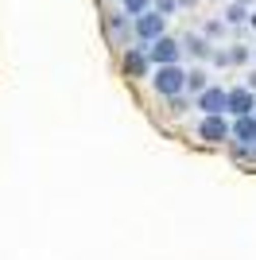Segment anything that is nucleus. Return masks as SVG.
<instances>
[{
  "label": "nucleus",
  "instance_id": "1",
  "mask_svg": "<svg viewBox=\"0 0 256 260\" xmlns=\"http://www.w3.org/2000/svg\"><path fill=\"white\" fill-rule=\"evenodd\" d=\"M151 86H155V93H159V98H175V93H182V89H186V70H182L179 62L155 66V70H151Z\"/></svg>",
  "mask_w": 256,
  "mask_h": 260
},
{
  "label": "nucleus",
  "instance_id": "2",
  "mask_svg": "<svg viewBox=\"0 0 256 260\" xmlns=\"http://www.w3.org/2000/svg\"><path fill=\"white\" fill-rule=\"evenodd\" d=\"M198 136H202L206 144H221L233 136V124L225 120V113H206L202 124H198Z\"/></svg>",
  "mask_w": 256,
  "mask_h": 260
},
{
  "label": "nucleus",
  "instance_id": "3",
  "mask_svg": "<svg viewBox=\"0 0 256 260\" xmlns=\"http://www.w3.org/2000/svg\"><path fill=\"white\" fill-rule=\"evenodd\" d=\"M163 35H167V16H159L155 8L144 12V16H136V39L155 43V39H163Z\"/></svg>",
  "mask_w": 256,
  "mask_h": 260
},
{
  "label": "nucleus",
  "instance_id": "4",
  "mask_svg": "<svg viewBox=\"0 0 256 260\" xmlns=\"http://www.w3.org/2000/svg\"><path fill=\"white\" fill-rule=\"evenodd\" d=\"M148 54L155 66H171L182 58V43L179 39H171V35H163V39H155V43H148Z\"/></svg>",
  "mask_w": 256,
  "mask_h": 260
},
{
  "label": "nucleus",
  "instance_id": "5",
  "mask_svg": "<svg viewBox=\"0 0 256 260\" xmlns=\"http://www.w3.org/2000/svg\"><path fill=\"white\" fill-rule=\"evenodd\" d=\"M105 31L113 35V43L128 47V35H136V20H132L128 12H109L105 16Z\"/></svg>",
  "mask_w": 256,
  "mask_h": 260
},
{
  "label": "nucleus",
  "instance_id": "6",
  "mask_svg": "<svg viewBox=\"0 0 256 260\" xmlns=\"http://www.w3.org/2000/svg\"><path fill=\"white\" fill-rule=\"evenodd\" d=\"M151 54H148V47H128L124 51V74L128 78H148L151 74Z\"/></svg>",
  "mask_w": 256,
  "mask_h": 260
},
{
  "label": "nucleus",
  "instance_id": "7",
  "mask_svg": "<svg viewBox=\"0 0 256 260\" xmlns=\"http://www.w3.org/2000/svg\"><path fill=\"white\" fill-rule=\"evenodd\" d=\"M194 105L202 109V113H229V89L221 86H206L198 98H194Z\"/></svg>",
  "mask_w": 256,
  "mask_h": 260
},
{
  "label": "nucleus",
  "instance_id": "8",
  "mask_svg": "<svg viewBox=\"0 0 256 260\" xmlns=\"http://www.w3.org/2000/svg\"><path fill=\"white\" fill-rule=\"evenodd\" d=\"M229 113H233V117H248V113H256V89H248V86L229 89Z\"/></svg>",
  "mask_w": 256,
  "mask_h": 260
},
{
  "label": "nucleus",
  "instance_id": "9",
  "mask_svg": "<svg viewBox=\"0 0 256 260\" xmlns=\"http://www.w3.org/2000/svg\"><path fill=\"white\" fill-rule=\"evenodd\" d=\"M233 140L237 144H256V113L233 120Z\"/></svg>",
  "mask_w": 256,
  "mask_h": 260
},
{
  "label": "nucleus",
  "instance_id": "10",
  "mask_svg": "<svg viewBox=\"0 0 256 260\" xmlns=\"http://www.w3.org/2000/svg\"><path fill=\"white\" fill-rule=\"evenodd\" d=\"M182 51H190V58H213L210 35H186V39H182Z\"/></svg>",
  "mask_w": 256,
  "mask_h": 260
},
{
  "label": "nucleus",
  "instance_id": "11",
  "mask_svg": "<svg viewBox=\"0 0 256 260\" xmlns=\"http://www.w3.org/2000/svg\"><path fill=\"white\" fill-rule=\"evenodd\" d=\"M252 20V12H248V4H229V8H225V23H229V27H241V23H248Z\"/></svg>",
  "mask_w": 256,
  "mask_h": 260
},
{
  "label": "nucleus",
  "instance_id": "12",
  "mask_svg": "<svg viewBox=\"0 0 256 260\" xmlns=\"http://www.w3.org/2000/svg\"><path fill=\"white\" fill-rule=\"evenodd\" d=\"M206 86H210V74H206V70H186V89H190V98H198Z\"/></svg>",
  "mask_w": 256,
  "mask_h": 260
},
{
  "label": "nucleus",
  "instance_id": "13",
  "mask_svg": "<svg viewBox=\"0 0 256 260\" xmlns=\"http://www.w3.org/2000/svg\"><path fill=\"white\" fill-rule=\"evenodd\" d=\"M120 4H124V12H128V16H132V20H136V16H144V12H151V4H155V0H120Z\"/></svg>",
  "mask_w": 256,
  "mask_h": 260
},
{
  "label": "nucleus",
  "instance_id": "14",
  "mask_svg": "<svg viewBox=\"0 0 256 260\" xmlns=\"http://www.w3.org/2000/svg\"><path fill=\"white\" fill-rule=\"evenodd\" d=\"M241 62H248V47L233 43V47H229V66H241Z\"/></svg>",
  "mask_w": 256,
  "mask_h": 260
},
{
  "label": "nucleus",
  "instance_id": "15",
  "mask_svg": "<svg viewBox=\"0 0 256 260\" xmlns=\"http://www.w3.org/2000/svg\"><path fill=\"white\" fill-rule=\"evenodd\" d=\"M151 8L159 12V16H175V12H179V0H155Z\"/></svg>",
  "mask_w": 256,
  "mask_h": 260
},
{
  "label": "nucleus",
  "instance_id": "16",
  "mask_svg": "<svg viewBox=\"0 0 256 260\" xmlns=\"http://www.w3.org/2000/svg\"><path fill=\"white\" fill-rule=\"evenodd\" d=\"M225 27H229L225 20H210V23H206V35H210V39H217V35H221Z\"/></svg>",
  "mask_w": 256,
  "mask_h": 260
},
{
  "label": "nucleus",
  "instance_id": "17",
  "mask_svg": "<svg viewBox=\"0 0 256 260\" xmlns=\"http://www.w3.org/2000/svg\"><path fill=\"white\" fill-rule=\"evenodd\" d=\"M182 109H186V101H182V98H179V93H175V98H171V113H175V117H179Z\"/></svg>",
  "mask_w": 256,
  "mask_h": 260
},
{
  "label": "nucleus",
  "instance_id": "18",
  "mask_svg": "<svg viewBox=\"0 0 256 260\" xmlns=\"http://www.w3.org/2000/svg\"><path fill=\"white\" fill-rule=\"evenodd\" d=\"M194 4H198V0H179V8H194Z\"/></svg>",
  "mask_w": 256,
  "mask_h": 260
},
{
  "label": "nucleus",
  "instance_id": "19",
  "mask_svg": "<svg viewBox=\"0 0 256 260\" xmlns=\"http://www.w3.org/2000/svg\"><path fill=\"white\" fill-rule=\"evenodd\" d=\"M248 89H256V70H252V74H248Z\"/></svg>",
  "mask_w": 256,
  "mask_h": 260
},
{
  "label": "nucleus",
  "instance_id": "20",
  "mask_svg": "<svg viewBox=\"0 0 256 260\" xmlns=\"http://www.w3.org/2000/svg\"><path fill=\"white\" fill-rule=\"evenodd\" d=\"M237 4H252V0H237Z\"/></svg>",
  "mask_w": 256,
  "mask_h": 260
}]
</instances>
